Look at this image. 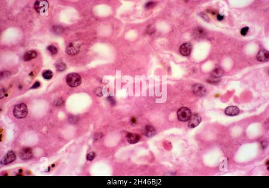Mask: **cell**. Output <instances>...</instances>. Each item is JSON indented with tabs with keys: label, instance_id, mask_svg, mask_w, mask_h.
Here are the masks:
<instances>
[{
	"label": "cell",
	"instance_id": "cell-1",
	"mask_svg": "<svg viewBox=\"0 0 269 188\" xmlns=\"http://www.w3.org/2000/svg\"><path fill=\"white\" fill-rule=\"evenodd\" d=\"M66 82L71 88L80 86L82 83V78L77 73H70L66 78Z\"/></svg>",
	"mask_w": 269,
	"mask_h": 188
},
{
	"label": "cell",
	"instance_id": "cell-2",
	"mask_svg": "<svg viewBox=\"0 0 269 188\" xmlns=\"http://www.w3.org/2000/svg\"><path fill=\"white\" fill-rule=\"evenodd\" d=\"M13 115L17 119H23L28 115V107L25 103H20L15 106Z\"/></svg>",
	"mask_w": 269,
	"mask_h": 188
},
{
	"label": "cell",
	"instance_id": "cell-3",
	"mask_svg": "<svg viewBox=\"0 0 269 188\" xmlns=\"http://www.w3.org/2000/svg\"><path fill=\"white\" fill-rule=\"evenodd\" d=\"M192 116L191 111L187 107H181L177 111L178 119L182 122H187Z\"/></svg>",
	"mask_w": 269,
	"mask_h": 188
},
{
	"label": "cell",
	"instance_id": "cell-4",
	"mask_svg": "<svg viewBox=\"0 0 269 188\" xmlns=\"http://www.w3.org/2000/svg\"><path fill=\"white\" fill-rule=\"evenodd\" d=\"M49 7V3L47 1L43 0H39L36 1L34 4V8L36 11L40 14H44L47 12Z\"/></svg>",
	"mask_w": 269,
	"mask_h": 188
},
{
	"label": "cell",
	"instance_id": "cell-5",
	"mask_svg": "<svg viewBox=\"0 0 269 188\" xmlns=\"http://www.w3.org/2000/svg\"><path fill=\"white\" fill-rule=\"evenodd\" d=\"M80 48L81 45L79 42H72L67 46L66 52L69 55H75L79 52Z\"/></svg>",
	"mask_w": 269,
	"mask_h": 188
},
{
	"label": "cell",
	"instance_id": "cell-6",
	"mask_svg": "<svg viewBox=\"0 0 269 188\" xmlns=\"http://www.w3.org/2000/svg\"><path fill=\"white\" fill-rule=\"evenodd\" d=\"M16 159V156L15 153L13 151H9L7 154L3 157V158L1 161V164L3 165H8L13 161H15Z\"/></svg>",
	"mask_w": 269,
	"mask_h": 188
},
{
	"label": "cell",
	"instance_id": "cell-7",
	"mask_svg": "<svg viewBox=\"0 0 269 188\" xmlns=\"http://www.w3.org/2000/svg\"><path fill=\"white\" fill-rule=\"evenodd\" d=\"M188 122V127L190 128H194L198 126L202 122V117L198 114L195 113L191 116Z\"/></svg>",
	"mask_w": 269,
	"mask_h": 188
},
{
	"label": "cell",
	"instance_id": "cell-8",
	"mask_svg": "<svg viewBox=\"0 0 269 188\" xmlns=\"http://www.w3.org/2000/svg\"><path fill=\"white\" fill-rule=\"evenodd\" d=\"M19 157L23 161H28L31 159L32 157V150L29 147L23 148L19 154Z\"/></svg>",
	"mask_w": 269,
	"mask_h": 188
},
{
	"label": "cell",
	"instance_id": "cell-9",
	"mask_svg": "<svg viewBox=\"0 0 269 188\" xmlns=\"http://www.w3.org/2000/svg\"><path fill=\"white\" fill-rule=\"evenodd\" d=\"M193 91L194 94L199 97H203L205 95L206 93V89L205 87L201 84H195L193 86Z\"/></svg>",
	"mask_w": 269,
	"mask_h": 188
},
{
	"label": "cell",
	"instance_id": "cell-10",
	"mask_svg": "<svg viewBox=\"0 0 269 188\" xmlns=\"http://www.w3.org/2000/svg\"><path fill=\"white\" fill-rule=\"evenodd\" d=\"M192 46L190 43H185L182 44L179 48V52L180 53L184 56H189L191 52Z\"/></svg>",
	"mask_w": 269,
	"mask_h": 188
},
{
	"label": "cell",
	"instance_id": "cell-11",
	"mask_svg": "<svg viewBox=\"0 0 269 188\" xmlns=\"http://www.w3.org/2000/svg\"><path fill=\"white\" fill-rule=\"evenodd\" d=\"M240 113L239 108L236 106H229L225 110V114L229 116H235Z\"/></svg>",
	"mask_w": 269,
	"mask_h": 188
},
{
	"label": "cell",
	"instance_id": "cell-12",
	"mask_svg": "<svg viewBox=\"0 0 269 188\" xmlns=\"http://www.w3.org/2000/svg\"><path fill=\"white\" fill-rule=\"evenodd\" d=\"M257 59L260 62H267L269 59V53L266 50H261L257 55Z\"/></svg>",
	"mask_w": 269,
	"mask_h": 188
},
{
	"label": "cell",
	"instance_id": "cell-13",
	"mask_svg": "<svg viewBox=\"0 0 269 188\" xmlns=\"http://www.w3.org/2000/svg\"><path fill=\"white\" fill-rule=\"evenodd\" d=\"M156 134V130L155 128L151 126V125H147L145 127L144 130V134L148 137H153L154 135H155Z\"/></svg>",
	"mask_w": 269,
	"mask_h": 188
},
{
	"label": "cell",
	"instance_id": "cell-14",
	"mask_svg": "<svg viewBox=\"0 0 269 188\" xmlns=\"http://www.w3.org/2000/svg\"><path fill=\"white\" fill-rule=\"evenodd\" d=\"M126 139L130 144L137 143L140 140V136L138 134L133 133H128L126 135Z\"/></svg>",
	"mask_w": 269,
	"mask_h": 188
},
{
	"label": "cell",
	"instance_id": "cell-15",
	"mask_svg": "<svg viewBox=\"0 0 269 188\" xmlns=\"http://www.w3.org/2000/svg\"><path fill=\"white\" fill-rule=\"evenodd\" d=\"M224 74V71L222 68L218 67L215 68L211 73V76L212 78L217 79V78H219L221 76H222V75Z\"/></svg>",
	"mask_w": 269,
	"mask_h": 188
},
{
	"label": "cell",
	"instance_id": "cell-16",
	"mask_svg": "<svg viewBox=\"0 0 269 188\" xmlns=\"http://www.w3.org/2000/svg\"><path fill=\"white\" fill-rule=\"evenodd\" d=\"M193 35L196 39H202L205 35V31L202 28L197 27L193 31Z\"/></svg>",
	"mask_w": 269,
	"mask_h": 188
},
{
	"label": "cell",
	"instance_id": "cell-17",
	"mask_svg": "<svg viewBox=\"0 0 269 188\" xmlns=\"http://www.w3.org/2000/svg\"><path fill=\"white\" fill-rule=\"evenodd\" d=\"M37 56V53L34 50H30L25 53L23 55V60L26 62L29 61Z\"/></svg>",
	"mask_w": 269,
	"mask_h": 188
},
{
	"label": "cell",
	"instance_id": "cell-18",
	"mask_svg": "<svg viewBox=\"0 0 269 188\" xmlns=\"http://www.w3.org/2000/svg\"><path fill=\"white\" fill-rule=\"evenodd\" d=\"M53 76V73L51 70H45L43 72V77L46 80H50Z\"/></svg>",
	"mask_w": 269,
	"mask_h": 188
},
{
	"label": "cell",
	"instance_id": "cell-19",
	"mask_svg": "<svg viewBox=\"0 0 269 188\" xmlns=\"http://www.w3.org/2000/svg\"><path fill=\"white\" fill-rule=\"evenodd\" d=\"M56 68L58 71H63L66 69V65L63 62L59 61L56 64Z\"/></svg>",
	"mask_w": 269,
	"mask_h": 188
},
{
	"label": "cell",
	"instance_id": "cell-20",
	"mask_svg": "<svg viewBox=\"0 0 269 188\" xmlns=\"http://www.w3.org/2000/svg\"><path fill=\"white\" fill-rule=\"evenodd\" d=\"M47 49L52 55H56L58 53V49L54 46L50 45L48 46Z\"/></svg>",
	"mask_w": 269,
	"mask_h": 188
},
{
	"label": "cell",
	"instance_id": "cell-21",
	"mask_svg": "<svg viewBox=\"0 0 269 188\" xmlns=\"http://www.w3.org/2000/svg\"><path fill=\"white\" fill-rule=\"evenodd\" d=\"M96 157V154L95 152H90L87 155V160L89 161H93Z\"/></svg>",
	"mask_w": 269,
	"mask_h": 188
},
{
	"label": "cell",
	"instance_id": "cell-22",
	"mask_svg": "<svg viewBox=\"0 0 269 188\" xmlns=\"http://www.w3.org/2000/svg\"><path fill=\"white\" fill-rule=\"evenodd\" d=\"M249 31V28L248 26H246V27H244L242 29H241V34H242V35L243 36H245L246 35V34L248 33Z\"/></svg>",
	"mask_w": 269,
	"mask_h": 188
},
{
	"label": "cell",
	"instance_id": "cell-23",
	"mask_svg": "<svg viewBox=\"0 0 269 188\" xmlns=\"http://www.w3.org/2000/svg\"><path fill=\"white\" fill-rule=\"evenodd\" d=\"M107 99H108V101L109 102V103H110L111 105H114L115 104H116V101H115L114 99L112 97H108L107 98Z\"/></svg>",
	"mask_w": 269,
	"mask_h": 188
},
{
	"label": "cell",
	"instance_id": "cell-24",
	"mask_svg": "<svg viewBox=\"0 0 269 188\" xmlns=\"http://www.w3.org/2000/svg\"><path fill=\"white\" fill-rule=\"evenodd\" d=\"M96 94L98 96H102V88H98V89H96Z\"/></svg>",
	"mask_w": 269,
	"mask_h": 188
},
{
	"label": "cell",
	"instance_id": "cell-25",
	"mask_svg": "<svg viewBox=\"0 0 269 188\" xmlns=\"http://www.w3.org/2000/svg\"><path fill=\"white\" fill-rule=\"evenodd\" d=\"M40 82H36L32 86L31 88V89H36L38 88V87H40Z\"/></svg>",
	"mask_w": 269,
	"mask_h": 188
},
{
	"label": "cell",
	"instance_id": "cell-26",
	"mask_svg": "<svg viewBox=\"0 0 269 188\" xmlns=\"http://www.w3.org/2000/svg\"><path fill=\"white\" fill-rule=\"evenodd\" d=\"M69 119H72V121L70 122L71 124H76L77 122H78V121H77V119H78L77 118V117H74V116H72L71 118H69Z\"/></svg>",
	"mask_w": 269,
	"mask_h": 188
},
{
	"label": "cell",
	"instance_id": "cell-27",
	"mask_svg": "<svg viewBox=\"0 0 269 188\" xmlns=\"http://www.w3.org/2000/svg\"><path fill=\"white\" fill-rule=\"evenodd\" d=\"M219 80H215V79H209L208 80V82L211 84H217V83L219 82Z\"/></svg>",
	"mask_w": 269,
	"mask_h": 188
},
{
	"label": "cell",
	"instance_id": "cell-28",
	"mask_svg": "<svg viewBox=\"0 0 269 188\" xmlns=\"http://www.w3.org/2000/svg\"><path fill=\"white\" fill-rule=\"evenodd\" d=\"M63 103V101L61 99H58V100L55 101V102H54V104H55L56 105H58V106L62 105Z\"/></svg>",
	"mask_w": 269,
	"mask_h": 188
},
{
	"label": "cell",
	"instance_id": "cell-29",
	"mask_svg": "<svg viewBox=\"0 0 269 188\" xmlns=\"http://www.w3.org/2000/svg\"><path fill=\"white\" fill-rule=\"evenodd\" d=\"M223 19H224V16L220 15H218L217 16V19H218V20L221 21V20H222Z\"/></svg>",
	"mask_w": 269,
	"mask_h": 188
},
{
	"label": "cell",
	"instance_id": "cell-30",
	"mask_svg": "<svg viewBox=\"0 0 269 188\" xmlns=\"http://www.w3.org/2000/svg\"><path fill=\"white\" fill-rule=\"evenodd\" d=\"M152 6H153V3H148L146 5V7H147V8H150V7H151Z\"/></svg>",
	"mask_w": 269,
	"mask_h": 188
},
{
	"label": "cell",
	"instance_id": "cell-31",
	"mask_svg": "<svg viewBox=\"0 0 269 188\" xmlns=\"http://www.w3.org/2000/svg\"><path fill=\"white\" fill-rule=\"evenodd\" d=\"M131 122L133 124H135L136 123V118H132V119H131Z\"/></svg>",
	"mask_w": 269,
	"mask_h": 188
}]
</instances>
